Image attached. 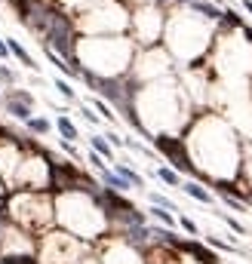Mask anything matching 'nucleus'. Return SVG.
<instances>
[{
	"instance_id": "nucleus-11",
	"label": "nucleus",
	"mask_w": 252,
	"mask_h": 264,
	"mask_svg": "<svg viewBox=\"0 0 252 264\" xmlns=\"http://www.w3.org/2000/svg\"><path fill=\"white\" fill-rule=\"evenodd\" d=\"M157 178H160V181H166L169 188H182V178H179V172H176V169H166V166H163V169H157Z\"/></svg>"
},
{
	"instance_id": "nucleus-18",
	"label": "nucleus",
	"mask_w": 252,
	"mask_h": 264,
	"mask_svg": "<svg viewBox=\"0 0 252 264\" xmlns=\"http://www.w3.org/2000/svg\"><path fill=\"white\" fill-rule=\"evenodd\" d=\"M179 225H182V228H185V231H188V234H194V237H197V234H200V228H197V225H194V221H191V218H185V215H182V218H179Z\"/></svg>"
},
{
	"instance_id": "nucleus-14",
	"label": "nucleus",
	"mask_w": 252,
	"mask_h": 264,
	"mask_svg": "<svg viewBox=\"0 0 252 264\" xmlns=\"http://www.w3.org/2000/svg\"><path fill=\"white\" fill-rule=\"evenodd\" d=\"M0 264H37L34 255H0Z\"/></svg>"
},
{
	"instance_id": "nucleus-15",
	"label": "nucleus",
	"mask_w": 252,
	"mask_h": 264,
	"mask_svg": "<svg viewBox=\"0 0 252 264\" xmlns=\"http://www.w3.org/2000/svg\"><path fill=\"white\" fill-rule=\"evenodd\" d=\"M6 95H12V98H18V101H25V105H28V108H31V105H34V95H31V92H25V89H9V92H6Z\"/></svg>"
},
{
	"instance_id": "nucleus-19",
	"label": "nucleus",
	"mask_w": 252,
	"mask_h": 264,
	"mask_svg": "<svg viewBox=\"0 0 252 264\" xmlns=\"http://www.w3.org/2000/svg\"><path fill=\"white\" fill-rule=\"evenodd\" d=\"M95 108L102 111V117H105V120H114V114H111V108H108V105H105L102 98H95Z\"/></svg>"
},
{
	"instance_id": "nucleus-7",
	"label": "nucleus",
	"mask_w": 252,
	"mask_h": 264,
	"mask_svg": "<svg viewBox=\"0 0 252 264\" xmlns=\"http://www.w3.org/2000/svg\"><path fill=\"white\" fill-rule=\"evenodd\" d=\"M92 154H99L102 160H114V151H111L105 135H92Z\"/></svg>"
},
{
	"instance_id": "nucleus-1",
	"label": "nucleus",
	"mask_w": 252,
	"mask_h": 264,
	"mask_svg": "<svg viewBox=\"0 0 252 264\" xmlns=\"http://www.w3.org/2000/svg\"><path fill=\"white\" fill-rule=\"evenodd\" d=\"M154 148H157L163 157H169L176 169H182V172H191V169H194V163L188 160V151H185V141H182V138H172V135H154Z\"/></svg>"
},
{
	"instance_id": "nucleus-10",
	"label": "nucleus",
	"mask_w": 252,
	"mask_h": 264,
	"mask_svg": "<svg viewBox=\"0 0 252 264\" xmlns=\"http://www.w3.org/2000/svg\"><path fill=\"white\" fill-rule=\"evenodd\" d=\"M117 175H120L123 181H129L132 188H145V178H142L139 172H132L129 166H120V163H117Z\"/></svg>"
},
{
	"instance_id": "nucleus-8",
	"label": "nucleus",
	"mask_w": 252,
	"mask_h": 264,
	"mask_svg": "<svg viewBox=\"0 0 252 264\" xmlns=\"http://www.w3.org/2000/svg\"><path fill=\"white\" fill-rule=\"evenodd\" d=\"M179 246H182V249H188L191 255H197L203 264H216V255H212V252H206V249H203V246H197V243H179Z\"/></svg>"
},
{
	"instance_id": "nucleus-22",
	"label": "nucleus",
	"mask_w": 252,
	"mask_h": 264,
	"mask_svg": "<svg viewBox=\"0 0 252 264\" xmlns=\"http://www.w3.org/2000/svg\"><path fill=\"white\" fill-rule=\"evenodd\" d=\"M6 55H9V49H6V40L0 37V58H6Z\"/></svg>"
},
{
	"instance_id": "nucleus-6",
	"label": "nucleus",
	"mask_w": 252,
	"mask_h": 264,
	"mask_svg": "<svg viewBox=\"0 0 252 264\" xmlns=\"http://www.w3.org/2000/svg\"><path fill=\"white\" fill-rule=\"evenodd\" d=\"M55 129H59V135H62L65 141H74V138H77V126H74V123H71V120H68L65 114H62V117L55 120Z\"/></svg>"
},
{
	"instance_id": "nucleus-26",
	"label": "nucleus",
	"mask_w": 252,
	"mask_h": 264,
	"mask_svg": "<svg viewBox=\"0 0 252 264\" xmlns=\"http://www.w3.org/2000/svg\"><path fill=\"white\" fill-rule=\"evenodd\" d=\"M157 3H166V0H157Z\"/></svg>"
},
{
	"instance_id": "nucleus-16",
	"label": "nucleus",
	"mask_w": 252,
	"mask_h": 264,
	"mask_svg": "<svg viewBox=\"0 0 252 264\" xmlns=\"http://www.w3.org/2000/svg\"><path fill=\"white\" fill-rule=\"evenodd\" d=\"M55 89H59L65 98H74V89H71V83H65L62 77H55Z\"/></svg>"
},
{
	"instance_id": "nucleus-13",
	"label": "nucleus",
	"mask_w": 252,
	"mask_h": 264,
	"mask_svg": "<svg viewBox=\"0 0 252 264\" xmlns=\"http://www.w3.org/2000/svg\"><path fill=\"white\" fill-rule=\"evenodd\" d=\"M151 215H154L157 221H163V228H172V225H176L172 212H166V209H157V206H151Z\"/></svg>"
},
{
	"instance_id": "nucleus-12",
	"label": "nucleus",
	"mask_w": 252,
	"mask_h": 264,
	"mask_svg": "<svg viewBox=\"0 0 252 264\" xmlns=\"http://www.w3.org/2000/svg\"><path fill=\"white\" fill-rule=\"evenodd\" d=\"M28 129L37 132V135H46V132H49V120H43V117H31V120H28Z\"/></svg>"
},
{
	"instance_id": "nucleus-24",
	"label": "nucleus",
	"mask_w": 252,
	"mask_h": 264,
	"mask_svg": "<svg viewBox=\"0 0 252 264\" xmlns=\"http://www.w3.org/2000/svg\"><path fill=\"white\" fill-rule=\"evenodd\" d=\"M243 34H246V40H252V28H243Z\"/></svg>"
},
{
	"instance_id": "nucleus-17",
	"label": "nucleus",
	"mask_w": 252,
	"mask_h": 264,
	"mask_svg": "<svg viewBox=\"0 0 252 264\" xmlns=\"http://www.w3.org/2000/svg\"><path fill=\"white\" fill-rule=\"evenodd\" d=\"M0 83H3V86H12V83H15V74H12L6 65H0Z\"/></svg>"
},
{
	"instance_id": "nucleus-21",
	"label": "nucleus",
	"mask_w": 252,
	"mask_h": 264,
	"mask_svg": "<svg viewBox=\"0 0 252 264\" xmlns=\"http://www.w3.org/2000/svg\"><path fill=\"white\" fill-rule=\"evenodd\" d=\"M89 163H92V166H95V169H105V160H102V157H99V154H89Z\"/></svg>"
},
{
	"instance_id": "nucleus-5",
	"label": "nucleus",
	"mask_w": 252,
	"mask_h": 264,
	"mask_svg": "<svg viewBox=\"0 0 252 264\" xmlns=\"http://www.w3.org/2000/svg\"><path fill=\"white\" fill-rule=\"evenodd\" d=\"M182 191H185L188 197H194V200H200V203H206V206L212 203V194H209L206 188H200L197 181H185V185H182Z\"/></svg>"
},
{
	"instance_id": "nucleus-2",
	"label": "nucleus",
	"mask_w": 252,
	"mask_h": 264,
	"mask_svg": "<svg viewBox=\"0 0 252 264\" xmlns=\"http://www.w3.org/2000/svg\"><path fill=\"white\" fill-rule=\"evenodd\" d=\"M3 108H6V114H12L15 120H31V108L25 105V101H18V98H12V95H3Z\"/></svg>"
},
{
	"instance_id": "nucleus-4",
	"label": "nucleus",
	"mask_w": 252,
	"mask_h": 264,
	"mask_svg": "<svg viewBox=\"0 0 252 264\" xmlns=\"http://www.w3.org/2000/svg\"><path fill=\"white\" fill-rule=\"evenodd\" d=\"M102 181H105V188H108V191H114V194H123V191H129V188H132L129 181H123L117 172H108V169H102Z\"/></svg>"
},
{
	"instance_id": "nucleus-25",
	"label": "nucleus",
	"mask_w": 252,
	"mask_h": 264,
	"mask_svg": "<svg viewBox=\"0 0 252 264\" xmlns=\"http://www.w3.org/2000/svg\"><path fill=\"white\" fill-rule=\"evenodd\" d=\"M0 105H3V92H0Z\"/></svg>"
},
{
	"instance_id": "nucleus-9",
	"label": "nucleus",
	"mask_w": 252,
	"mask_h": 264,
	"mask_svg": "<svg viewBox=\"0 0 252 264\" xmlns=\"http://www.w3.org/2000/svg\"><path fill=\"white\" fill-rule=\"evenodd\" d=\"M191 9H194V12H200V15H206V18H222V9H219V6H212V3H203V0H194V3H191Z\"/></svg>"
},
{
	"instance_id": "nucleus-23",
	"label": "nucleus",
	"mask_w": 252,
	"mask_h": 264,
	"mask_svg": "<svg viewBox=\"0 0 252 264\" xmlns=\"http://www.w3.org/2000/svg\"><path fill=\"white\" fill-rule=\"evenodd\" d=\"M243 9H246V12H252V0H243Z\"/></svg>"
},
{
	"instance_id": "nucleus-3",
	"label": "nucleus",
	"mask_w": 252,
	"mask_h": 264,
	"mask_svg": "<svg viewBox=\"0 0 252 264\" xmlns=\"http://www.w3.org/2000/svg\"><path fill=\"white\" fill-rule=\"evenodd\" d=\"M6 49H9V55H15V58H18V62H22L25 68H31V71L37 68V65H34V58L28 55V49H25V46H22L18 40H12V37H9V40H6Z\"/></svg>"
},
{
	"instance_id": "nucleus-20",
	"label": "nucleus",
	"mask_w": 252,
	"mask_h": 264,
	"mask_svg": "<svg viewBox=\"0 0 252 264\" xmlns=\"http://www.w3.org/2000/svg\"><path fill=\"white\" fill-rule=\"evenodd\" d=\"M225 221L231 225V231H237V234H246V228H243V225H240L237 218H231V215H225Z\"/></svg>"
}]
</instances>
